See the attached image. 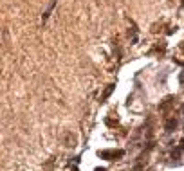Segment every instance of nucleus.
<instances>
[{
	"label": "nucleus",
	"mask_w": 184,
	"mask_h": 171,
	"mask_svg": "<svg viewBox=\"0 0 184 171\" xmlns=\"http://www.w3.org/2000/svg\"><path fill=\"white\" fill-rule=\"evenodd\" d=\"M123 155H125L123 149H103V151L99 153L101 159H107V160H117V159H121Z\"/></svg>",
	"instance_id": "nucleus-1"
},
{
	"label": "nucleus",
	"mask_w": 184,
	"mask_h": 171,
	"mask_svg": "<svg viewBox=\"0 0 184 171\" xmlns=\"http://www.w3.org/2000/svg\"><path fill=\"white\" fill-rule=\"evenodd\" d=\"M173 101H175L173 97H166V99H164V103H161V106H159V108H161V110H168V108L173 105Z\"/></svg>",
	"instance_id": "nucleus-2"
},
{
	"label": "nucleus",
	"mask_w": 184,
	"mask_h": 171,
	"mask_svg": "<svg viewBox=\"0 0 184 171\" xmlns=\"http://www.w3.org/2000/svg\"><path fill=\"white\" fill-rule=\"evenodd\" d=\"M175 126H177V121L175 119H168L166 121V132H173V130H175Z\"/></svg>",
	"instance_id": "nucleus-3"
},
{
	"label": "nucleus",
	"mask_w": 184,
	"mask_h": 171,
	"mask_svg": "<svg viewBox=\"0 0 184 171\" xmlns=\"http://www.w3.org/2000/svg\"><path fill=\"white\" fill-rule=\"evenodd\" d=\"M112 90H114V85H108V88H107V90H105V94H103V95H101V99H103V101H105V99L108 97V95H110V92H112Z\"/></svg>",
	"instance_id": "nucleus-4"
},
{
	"label": "nucleus",
	"mask_w": 184,
	"mask_h": 171,
	"mask_svg": "<svg viewBox=\"0 0 184 171\" xmlns=\"http://www.w3.org/2000/svg\"><path fill=\"white\" fill-rule=\"evenodd\" d=\"M172 157H175V159L179 160V159H181V149H175V151L172 153Z\"/></svg>",
	"instance_id": "nucleus-5"
},
{
	"label": "nucleus",
	"mask_w": 184,
	"mask_h": 171,
	"mask_svg": "<svg viewBox=\"0 0 184 171\" xmlns=\"http://www.w3.org/2000/svg\"><path fill=\"white\" fill-rule=\"evenodd\" d=\"M96 171H105V169H96Z\"/></svg>",
	"instance_id": "nucleus-6"
}]
</instances>
